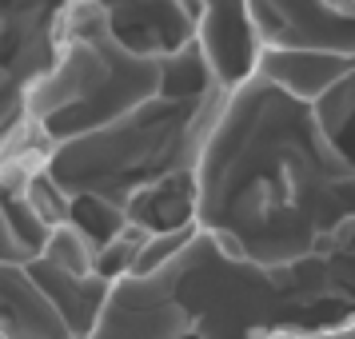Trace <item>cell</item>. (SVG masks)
<instances>
[{"mask_svg": "<svg viewBox=\"0 0 355 339\" xmlns=\"http://www.w3.org/2000/svg\"><path fill=\"white\" fill-rule=\"evenodd\" d=\"M256 72L268 76L275 88L291 92L295 100L315 104L327 88H336L347 72H355V56L331 49H263Z\"/></svg>", "mask_w": 355, "mask_h": 339, "instance_id": "52a82bcc", "label": "cell"}, {"mask_svg": "<svg viewBox=\"0 0 355 339\" xmlns=\"http://www.w3.org/2000/svg\"><path fill=\"white\" fill-rule=\"evenodd\" d=\"M20 192H24V200H28V208H33L49 227H56V224H64V220H68L72 195H68L64 188H60V184L44 172V168H40L36 176H28V184H24Z\"/></svg>", "mask_w": 355, "mask_h": 339, "instance_id": "7c38bea8", "label": "cell"}, {"mask_svg": "<svg viewBox=\"0 0 355 339\" xmlns=\"http://www.w3.org/2000/svg\"><path fill=\"white\" fill-rule=\"evenodd\" d=\"M160 88L164 60L116 40L104 0H68L56 17L52 60L20 88V108L56 148L136 112Z\"/></svg>", "mask_w": 355, "mask_h": 339, "instance_id": "7a4b0ae2", "label": "cell"}, {"mask_svg": "<svg viewBox=\"0 0 355 339\" xmlns=\"http://www.w3.org/2000/svg\"><path fill=\"white\" fill-rule=\"evenodd\" d=\"M0 336L4 339H76L28 263H0Z\"/></svg>", "mask_w": 355, "mask_h": 339, "instance_id": "8992f818", "label": "cell"}, {"mask_svg": "<svg viewBox=\"0 0 355 339\" xmlns=\"http://www.w3.org/2000/svg\"><path fill=\"white\" fill-rule=\"evenodd\" d=\"M196 227L227 256L291 268L355 252V160L315 104L268 76L216 84L192 152Z\"/></svg>", "mask_w": 355, "mask_h": 339, "instance_id": "6da1fadb", "label": "cell"}, {"mask_svg": "<svg viewBox=\"0 0 355 339\" xmlns=\"http://www.w3.org/2000/svg\"><path fill=\"white\" fill-rule=\"evenodd\" d=\"M68 224H76L96 247H104V243H112L116 236L128 227V216H124L120 204L104 200V195H72Z\"/></svg>", "mask_w": 355, "mask_h": 339, "instance_id": "8fae6325", "label": "cell"}, {"mask_svg": "<svg viewBox=\"0 0 355 339\" xmlns=\"http://www.w3.org/2000/svg\"><path fill=\"white\" fill-rule=\"evenodd\" d=\"M96 243L84 236L76 224H56L49 232V240H44V247H40V259L44 263H52V268H60V272L68 275H80V279H88V275H96Z\"/></svg>", "mask_w": 355, "mask_h": 339, "instance_id": "30bf717a", "label": "cell"}, {"mask_svg": "<svg viewBox=\"0 0 355 339\" xmlns=\"http://www.w3.org/2000/svg\"><path fill=\"white\" fill-rule=\"evenodd\" d=\"M248 17L263 49H331L355 56V17L327 0H248Z\"/></svg>", "mask_w": 355, "mask_h": 339, "instance_id": "277c9868", "label": "cell"}, {"mask_svg": "<svg viewBox=\"0 0 355 339\" xmlns=\"http://www.w3.org/2000/svg\"><path fill=\"white\" fill-rule=\"evenodd\" d=\"M28 263V272H33V279L44 288V295H49L52 304H56V311L64 315V323L72 327V336L84 339L88 331H92V323L100 320V307H104V299H108V279H100V275H88V279H80V275H68L60 272V268H52V263H44L40 256L24 259Z\"/></svg>", "mask_w": 355, "mask_h": 339, "instance_id": "9c48e42d", "label": "cell"}, {"mask_svg": "<svg viewBox=\"0 0 355 339\" xmlns=\"http://www.w3.org/2000/svg\"><path fill=\"white\" fill-rule=\"evenodd\" d=\"M192 20V40L200 44L216 84L248 80L259 60V40L248 17V0H180Z\"/></svg>", "mask_w": 355, "mask_h": 339, "instance_id": "5b68a950", "label": "cell"}, {"mask_svg": "<svg viewBox=\"0 0 355 339\" xmlns=\"http://www.w3.org/2000/svg\"><path fill=\"white\" fill-rule=\"evenodd\" d=\"M208 96L148 100L104 128L56 144L44 172L68 195H104L124 208L140 188L192 168Z\"/></svg>", "mask_w": 355, "mask_h": 339, "instance_id": "3957f363", "label": "cell"}, {"mask_svg": "<svg viewBox=\"0 0 355 339\" xmlns=\"http://www.w3.org/2000/svg\"><path fill=\"white\" fill-rule=\"evenodd\" d=\"M128 224L144 227L152 236L160 232H176V227H192L196 224V180L192 168L172 172V176L148 184L124 204Z\"/></svg>", "mask_w": 355, "mask_h": 339, "instance_id": "ba28073f", "label": "cell"}]
</instances>
